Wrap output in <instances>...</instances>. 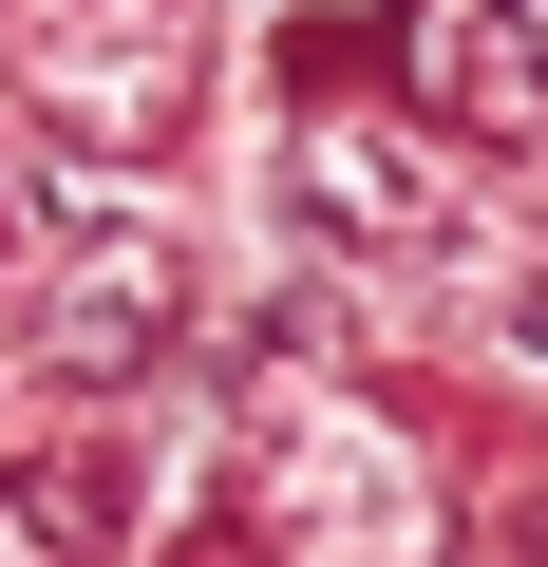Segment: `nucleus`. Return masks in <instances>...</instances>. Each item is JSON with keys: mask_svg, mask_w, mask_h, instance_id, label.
Listing matches in <instances>:
<instances>
[{"mask_svg": "<svg viewBox=\"0 0 548 567\" xmlns=\"http://www.w3.org/2000/svg\"><path fill=\"white\" fill-rule=\"evenodd\" d=\"M529 20H548V0H529Z\"/></svg>", "mask_w": 548, "mask_h": 567, "instance_id": "nucleus-1", "label": "nucleus"}]
</instances>
